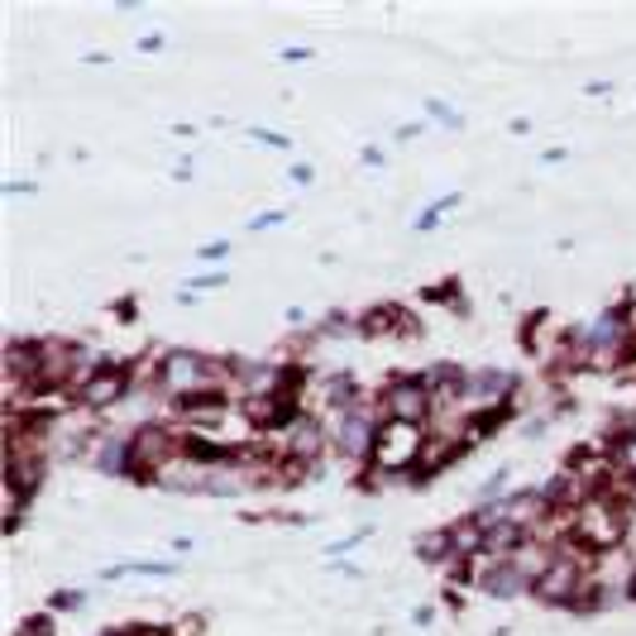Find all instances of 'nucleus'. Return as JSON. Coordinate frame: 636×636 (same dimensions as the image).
Here are the masks:
<instances>
[{
	"mask_svg": "<svg viewBox=\"0 0 636 636\" xmlns=\"http://www.w3.org/2000/svg\"><path fill=\"white\" fill-rule=\"evenodd\" d=\"M383 421H407V427H431L435 421V397L427 388V374H412V368H397L374 388Z\"/></svg>",
	"mask_w": 636,
	"mask_h": 636,
	"instance_id": "nucleus-7",
	"label": "nucleus"
},
{
	"mask_svg": "<svg viewBox=\"0 0 636 636\" xmlns=\"http://www.w3.org/2000/svg\"><path fill=\"white\" fill-rule=\"evenodd\" d=\"M245 139L263 144V149H277V154H287V149H293V139H287V135H277V129H263V125H245Z\"/></svg>",
	"mask_w": 636,
	"mask_h": 636,
	"instance_id": "nucleus-24",
	"label": "nucleus"
},
{
	"mask_svg": "<svg viewBox=\"0 0 636 636\" xmlns=\"http://www.w3.org/2000/svg\"><path fill=\"white\" fill-rule=\"evenodd\" d=\"M465 455H469V441H465V435H459V431H445V427H431L427 450H421V465H417V474H412V484L441 479V474L455 469Z\"/></svg>",
	"mask_w": 636,
	"mask_h": 636,
	"instance_id": "nucleus-12",
	"label": "nucleus"
},
{
	"mask_svg": "<svg viewBox=\"0 0 636 636\" xmlns=\"http://www.w3.org/2000/svg\"><path fill=\"white\" fill-rule=\"evenodd\" d=\"M5 196H34L38 192V182H30V178H5V188H0Z\"/></svg>",
	"mask_w": 636,
	"mask_h": 636,
	"instance_id": "nucleus-29",
	"label": "nucleus"
},
{
	"mask_svg": "<svg viewBox=\"0 0 636 636\" xmlns=\"http://www.w3.org/2000/svg\"><path fill=\"white\" fill-rule=\"evenodd\" d=\"M508 129H512V135H532V121H526V115H516V121H512Z\"/></svg>",
	"mask_w": 636,
	"mask_h": 636,
	"instance_id": "nucleus-41",
	"label": "nucleus"
},
{
	"mask_svg": "<svg viewBox=\"0 0 636 636\" xmlns=\"http://www.w3.org/2000/svg\"><path fill=\"white\" fill-rule=\"evenodd\" d=\"M427 129H431L427 121H412V125H402V129H397V135H393V139H397V144H407V139H417V135H427Z\"/></svg>",
	"mask_w": 636,
	"mask_h": 636,
	"instance_id": "nucleus-33",
	"label": "nucleus"
},
{
	"mask_svg": "<svg viewBox=\"0 0 636 636\" xmlns=\"http://www.w3.org/2000/svg\"><path fill=\"white\" fill-rule=\"evenodd\" d=\"M293 182H297V188H311V182H316V168H311V163H293Z\"/></svg>",
	"mask_w": 636,
	"mask_h": 636,
	"instance_id": "nucleus-34",
	"label": "nucleus"
},
{
	"mask_svg": "<svg viewBox=\"0 0 636 636\" xmlns=\"http://www.w3.org/2000/svg\"><path fill=\"white\" fill-rule=\"evenodd\" d=\"M368 393H374V388H364V383L354 378V374H344V368H330V374H316L311 378V412L336 417V412H344V407L364 402Z\"/></svg>",
	"mask_w": 636,
	"mask_h": 636,
	"instance_id": "nucleus-11",
	"label": "nucleus"
},
{
	"mask_svg": "<svg viewBox=\"0 0 636 636\" xmlns=\"http://www.w3.org/2000/svg\"><path fill=\"white\" fill-rule=\"evenodd\" d=\"M326 569H330V575L354 579V584H360V579H364V569H360V565H350V560H326Z\"/></svg>",
	"mask_w": 636,
	"mask_h": 636,
	"instance_id": "nucleus-30",
	"label": "nucleus"
},
{
	"mask_svg": "<svg viewBox=\"0 0 636 636\" xmlns=\"http://www.w3.org/2000/svg\"><path fill=\"white\" fill-rule=\"evenodd\" d=\"M368 536H374V526H360V532H350V536H336V541H326V560H350V555L360 550Z\"/></svg>",
	"mask_w": 636,
	"mask_h": 636,
	"instance_id": "nucleus-19",
	"label": "nucleus"
},
{
	"mask_svg": "<svg viewBox=\"0 0 636 636\" xmlns=\"http://www.w3.org/2000/svg\"><path fill=\"white\" fill-rule=\"evenodd\" d=\"M163 44H168L163 34H144V38H139V53H163Z\"/></svg>",
	"mask_w": 636,
	"mask_h": 636,
	"instance_id": "nucleus-36",
	"label": "nucleus"
},
{
	"mask_svg": "<svg viewBox=\"0 0 636 636\" xmlns=\"http://www.w3.org/2000/svg\"><path fill=\"white\" fill-rule=\"evenodd\" d=\"M101 636H178L172 622H125V627H105Z\"/></svg>",
	"mask_w": 636,
	"mask_h": 636,
	"instance_id": "nucleus-22",
	"label": "nucleus"
},
{
	"mask_svg": "<svg viewBox=\"0 0 636 636\" xmlns=\"http://www.w3.org/2000/svg\"><path fill=\"white\" fill-rule=\"evenodd\" d=\"M593 575H599V555H589L584 546H575V541H560L550 569L532 584V599L541 607H555V613H569V607L579 603V593L589 589Z\"/></svg>",
	"mask_w": 636,
	"mask_h": 636,
	"instance_id": "nucleus-3",
	"label": "nucleus"
},
{
	"mask_svg": "<svg viewBox=\"0 0 636 636\" xmlns=\"http://www.w3.org/2000/svg\"><path fill=\"white\" fill-rule=\"evenodd\" d=\"M135 435V484L154 488L172 465H182V450H188V427L182 421H139L129 427Z\"/></svg>",
	"mask_w": 636,
	"mask_h": 636,
	"instance_id": "nucleus-5",
	"label": "nucleus"
},
{
	"mask_svg": "<svg viewBox=\"0 0 636 636\" xmlns=\"http://www.w3.org/2000/svg\"><path fill=\"white\" fill-rule=\"evenodd\" d=\"M196 259H202V263H220V259H230V240H216V245H202V249H196Z\"/></svg>",
	"mask_w": 636,
	"mask_h": 636,
	"instance_id": "nucleus-28",
	"label": "nucleus"
},
{
	"mask_svg": "<svg viewBox=\"0 0 636 636\" xmlns=\"http://www.w3.org/2000/svg\"><path fill=\"white\" fill-rule=\"evenodd\" d=\"M135 397H139V388H135V354H125V360L101 354L96 374L77 388V412L105 417V412H121V407L135 402Z\"/></svg>",
	"mask_w": 636,
	"mask_h": 636,
	"instance_id": "nucleus-6",
	"label": "nucleus"
},
{
	"mask_svg": "<svg viewBox=\"0 0 636 636\" xmlns=\"http://www.w3.org/2000/svg\"><path fill=\"white\" fill-rule=\"evenodd\" d=\"M584 91H589V96H607V91H613V82H589Z\"/></svg>",
	"mask_w": 636,
	"mask_h": 636,
	"instance_id": "nucleus-43",
	"label": "nucleus"
},
{
	"mask_svg": "<svg viewBox=\"0 0 636 636\" xmlns=\"http://www.w3.org/2000/svg\"><path fill=\"white\" fill-rule=\"evenodd\" d=\"M72 607H87V589H58L48 599V613L58 617V613H72Z\"/></svg>",
	"mask_w": 636,
	"mask_h": 636,
	"instance_id": "nucleus-25",
	"label": "nucleus"
},
{
	"mask_svg": "<svg viewBox=\"0 0 636 636\" xmlns=\"http://www.w3.org/2000/svg\"><path fill=\"white\" fill-rule=\"evenodd\" d=\"M360 163H364V168H383V163H388V154H383L378 144H364V149H360Z\"/></svg>",
	"mask_w": 636,
	"mask_h": 636,
	"instance_id": "nucleus-31",
	"label": "nucleus"
},
{
	"mask_svg": "<svg viewBox=\"0 0 636 636\" xmlns=\"http://www.w3.org/2000/svg\"><path fill=\"white\" fill-rule=\"evenodd\" d=\"M87 465L96 474H105V479H129V484H135V435H129V427H101Z\"/></svg>",
	"mask_w": 636,
	"mask_h": 636,
	"instance_id": "nucleus-9",
	"label": "nucleus"
},
{
	"mask_svg": "<svg viewBox=\"0 0 636 636\" xmlns=\"http://www.w3.org/2000/svg\"><path fill=\"white\" fill-rule=\"evenodd\" d=\"M172 632H178V636H202L206 632V617L202 613H188V617L172 622Z\"/></svg>",
	"mask_w": 636,
	"mask_h": 636,
	"instance_id": "nucleus-27",
	"label": "nucleus"
},
{
	"mask_svg": "<svg viewBox=\"0 0 636 636\" xmlns=\"http://www.w3.org/2000/svg\"><path fill=\"white\" fill-rule=\"evenodd\" d=\"M311 58H316L311 48H283L277 53V63H311Z\"/></svg>",
	"mask_w": 636,
	"mask_h": 636,
	"instance_id": "nucleus-35",
	"label": "nucleus"
},
{
	"mask_svg": "<svg viewBox=\"0 0 636 636\" xmlns=\"http://www.w3.org/2000/svg\"><path fill=\"white\" fill-rule=\"evenodd\" d=\"M526 383L516 368L508 364H479L469 368V397H465V412H484V407H522L526 402Z\"/></svg>",
	"mask_w": 636,
	"mask_h": 636,
	"instance_id": "nucleus-8",
	"label": "nucleus"
},
{
	"mask_svg": "<svg viewBox=\"0 0 636 636\" xmlns=\"http://www.w3.org/2000/svg\"><path fill=\"white\" fill-rule=\"evenodd\" d=\"M172 182H192V168H188V158H182V163L172 168Z\"/></svg>",
	"mask_w": 636,
	"mask_h": 636,
	"instance_id": "nucleus-42",
	"label": "nucleus"
},
{
	"mask_svg": "<svg viewBox=\"0 0 636 636\" xmlns=\"http://www.w3.org/2000/svg\"><path fill=\"white\" fill-rule=\"evenodd\" d=\"M532 541V532L526 526H516V522H498V526H488V541H484V555H498V560H512L516 550Z\"/></svg>",
	"mask_w": 636,
	"mask_h": 636,
	"instance_id": "nucleus-15",
	"label": "nucleus"
},
{
	"mask_svg": "<svg viewBox=\"0 0 636 636\" xmlns=\"http://www.w3.org/2000/svg\"><path fill=\"white\" fill-rule=\"evenodd\" d=\"M192 546H196L192 536H178V541H172V560H182V555H192Z\"/></svg>",
	"mask_w": 636,
	"mask_h": 636,
	"instance_id": "nucleus-37",
	"label": "nucleus"
},
{
	"mask_svg": "<svg viewBox=\"0 0 636 636\" xmlns=\"http://www.w3.org/2000/svg\"><path fill=\"white\" fill-rule=\"evenodd\" d=\"M225 283H230V273H225V269H206V273L188 277V287H182V293L202 297V293H216V287H225Z\"/></svg>",
	"mask_w": 636,
	"mask_h": 636,
	"instance_id": "nucleus-23",
	"label": "nucleus"
},
{
	"mask_svg": "<svg viewBox=\"0 0 636 636\" xmlns=\"http://www.w3.org/2000/svg\"><path fill=\"white\" fill-rule=\"evenodd\" d=\"M111 311H115V316H121V321L129 326V321H135V311H139V302H135V297H121V302H115Z\"/></svg>",
	"mask_w": 636,
	"mask_h": 636,
	"instance_id": "nucleus-32",
	"label": "nucleus"
},
{
	"mask_svg": "<svg viewBox=\"0 0 636 636\" xmlns=\"http://www.w3.org/2000/svg\"><path fill=\"white\" fill-rule=\"evenodd\" d=\"M412 622H417V627H431V622H435V607H417Z\"/></svg>",
	"mask_w": 636,
	"mask_h": 636,
	"instance_id": "nucleus-38",
	"label": "nucleus"
},
{
	"mask_svg": "<svg viewBox=\"0 0 636 636\" xmlns=\"http://www.w3.org/2000/svg\"><path fill=\"white\" fill-rule=\"evenodd\" d=\"M360 336L364 340H417L421 316H412L402 302H374L368 311H360Z\"/></svg>",
	"mask_w": 636,
	"mask_h": 636,
	"instance_id": "nucleus-10",
	"label": "nucleus"
},
{
	"mask_svg": "<svg viewBox=\"0 0 636 636\" xmlns=\"http://www.w3.org/2000/svg\"><path fill=\"white\" fill-rule=\"evenodd\" d=\"M287 220V211L283 206H273V211H259V216H249V225H245V230H277V225H283Z\"/></svg>",
	"mask_w": 636,
	"mask_h": 636,
	"instance_id": "nucleus-26",
	"label": "nucleus"
},
{
	"mask_svg": "<svg viewBox=\"0 0 636 636\" xmlns=\"http://www.w3.org/2000/svg\"><path fill=\"white\" fill-rule=\"evenodd\" d=\"M178 560H121V565H105L101 579L105 584H121V579H172L178 575Z\"/></svg>",
	"mask_w": 636,
	"mask_h": 636,
	"instance_id": "nucleus-14",
	"label": "nucleus"
},
{
	"mask_svg": "<svg viewBox=\"0 0 636 636\" xmlns=\"http://www.w3.org/2000/svg\"><path fill=\"white\" fill-rule=\"evenodd\" d=\"M459 202H465V196H459V192H445V196H435V202H431L427 211H417V216H412V230H417V235H431V230H441V220L450 216V211H459Z\"/></svg>",
	"mask_w": 636,
	"mask_h": 636,
	"instance_id": "nucleus-16",
	"label": "nucleus"
},
{
	"mask_svg": "<svg viewBox=\"0 0 636 636\" xmlns=\"http://www.w3.org/2000/svg\"><path fill=\"white\" fill-rule=\"evenodd\" d=\"M10 636H58V617H53L48 607H44V613H30V617L15 622V632H10Z\"/></svg>",
	"mask_w": 636,
	"mask_h": 636,
	"instance_id": "nucleus-21",
	"label": "nucleus"
},
{
	"mask_svg": "<svg viewBox=\"0 0 636 636\" xmlns=\"http://www.w3.org/2000/svg\"><path fill=\"white\" fill-rule=\"evenodd\" d=\"M287 326H293V330L307 326V311H302V307H287Z\"/></svg>",
	"mask_w": 636,
	"mask_h": 636,
	"instance_id": "nucleus-40",
	"label": "nucleus"
},
{
	"mask_svg": "<svg viewBox=\"0 0 636 636\" xmlns=\"http://www.w3.org/2000/svg\"><path fill=\"white\" fill-rule=\"evenodd\" d=\"M211 388H230V360L192 344H168L158 350V397L172 407L182 397H202Z\"/></svg>",
	"mask_w": 636,
	"mask_h": 636,
	"instance_id": "nucleus-1",
	"label": "nucleus"
},
{
	"mask_svg": "<svg viewBox=\"0 0 636 636\" xmlns=\"http://www.w3.org/2000/svg\"><path fill=\"white\" fill-rule=\"evenodd\" d=\"M632 522H636L632 502L617 498L613 488H603V493H589L575 512H569V541L584 546L589 555H599V560H607L613 550L627 546Z\"/></svg>",
	"mask_w": 636,
	"mask_h": 636,
	"instance_id": "nucleus-2",
	"label": "nucleus"
},
{
	"mask_svg": "<svg viewBox=\"0 0 636 636\" xmlns=\"http://www.w3.org/2000/svg\"><path fill=\"white\" fill-rule=\"evenodd\" d=\"M412 550H417V560L421 565H435V569H450L459 560L455 555V541H450V526H431V532H421L412 541Z\"/></svg>",
	"mask_w": 636,
	"mask_h": 636,
	"instance_id": "nucleus-13",
	"label": "nucleus"
},
{
	"mask_svg": "<svg viewBox=\"0 0 636 636\" xmlns=\"http://www.w3.org/2000/svg\"><path fill=\"white\" fill-rule=\"evenodd\" d=\"M622 589H627V603H636V565L627 569V579H622Z\"/></svg>",
	"mask_w": 636,
	"mask_h": 636,
	"instance_id": "nucleus-39",
	"label": "nucleus"
},
{
	"mask_svg": "<svg viewBox=\"0 0 636 636\" xmlns=\"http://www.w3.org/2000/svg\"><path fill=\"white\" fill-rule=\"evenodd\" d=\"M330 421V459H340L344 469L364 474L368 459H374V441H378V427H383V412H378V397L368 393L364 402L344 407V412L326 417Z\"/></svg>",
	"mask_w": 636,
	"mask_h": 636,
	"instance_id": "nucleus-4",
	"label": "nucleus"
},
{
	"mask_svg": "<svg viewBox=\"0 0 636 636\" xmlns=\"http://www.w3.org/2000/svg\"><path fill=\"white\" fill-rule=\"evenodd\" d=\"M512 469L508 465H502V469H493V474H488V479L479 484V488H474V508H488V502H502V498H508L512 493Z\"/></svg>",
	"mask_w": 636,
	"mask_h": 636,
	"instance_id": "nucleus-18",
	"label": "nucleus"
},
{
	"mask_svg": "<svg viewBox=\"0 0 636 636\" xmlns=\"http://www.w3.org/2000/svg\"><path fill=\"white\" fill-rule=\"evenodd\" d=\"M311 330H316V336H321V344H326V340H344V336H360V316L336 307V311H326V316H321V321H316Z\"/></svg>",
	"mask_w": 636,
	"mask_h": 636,
	"instance_id": "nucleus-17",
	"label": "nucleus"
},
{
	"mask_svg": "<svg viewBox=\"0 0 636 636\" xmlns=\"http://www.w3.org/2000/svg\"><path fill=\"white\" fill-rule=\"evenodd\" d=\"M421 115L441 121V129H465V115H459L450 101H441V96H427V101H421Z\"/></svg>",
	"mask_w": 636,
	"mask_h": 636,
	"instance_id": "nucleus-20",
	"label": "nucleus"
}]
</instances>
